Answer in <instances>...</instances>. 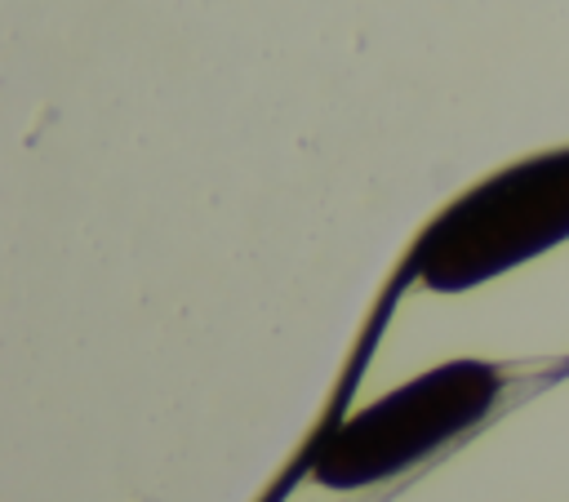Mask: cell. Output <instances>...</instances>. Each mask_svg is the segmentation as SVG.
Listing matches in <instances>:
<instances>
[{
	"label": "cell",
	"mask_w": 569,
	"mask_h": 502,
	"mask_svg": "<svg viewBox=\"0 0 569 502\" xmlns=\"http://www.w3.org/2000/svg\"><path fill=\"white\" fill-rule=\"evenodd\" d=\"M569 240V147L516 160L445 204L409 253V275L436 293L476 289Z\"/></svg>",
	"instance_id": "1"
},
{
	"label": "cell",
	"mask_w": 569,
	"mask_h": 502,
	"mask_svg": "<svg viewBox=\"0 0 569 502\" xmlns=\"http://www.w3.org/2000/svg\"><path fill=\"white\" fill-rule=\"evenodd\" d=\"M502 395V369L485 360H445L405 386L387 391L369 409L342 418L311 458V480L320 489H369L427 453L445 449L453 435L476 426Z\"/></svg>",
	"instance_id": "2"
}]
</instances>
